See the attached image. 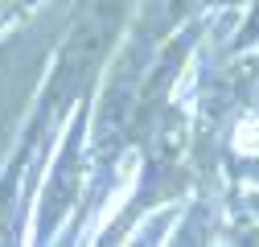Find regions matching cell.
<instances>
[{
	"mask_svg": "<svg viewBox=\"0 0 259 247\" xmlns=\"http://www.w3.org/2000/svg\"><path fill=\"white\" fill-rule=\"evenodd\" d=\"M235 148H239V152H259V119L239 124V132H235Z\"/></svg>",
	"mask_w": 259,
	"mask_h": 247,
	"instance_id": "6da1fadb",
	"label": "cell"
}]
</instances>
